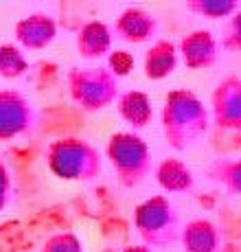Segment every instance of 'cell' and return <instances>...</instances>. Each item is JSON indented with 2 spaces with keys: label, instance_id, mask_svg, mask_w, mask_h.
<instances>
[{
  "label": "cell",
  "instance_id": "obj_13",
  "mask_svg": "<svg viewBox=\"0 0 241 252\" xmlns=\"http://www.w3.org/2000/svg\"><path fill=\"white\" fill-rule=\"evenodd\" d=\"M112 46V35H110V29L103 22H88L84 29L79 31L77 37V48H79L81 57H88V60H96V57H103L105 53Z\"/></svg>",
  "mask_w": 241,
  "mask_h": 252
},
{
  "label": "cell",
  "instance_id": "obj_11",
  "mask_svg": "<svg viewBox=\"0 0 241 252\" xmlns=\"http://www.w3.org/2000/svg\"><path fill=\"white\" fill-rule=\"evenodd\" d=\"M178 66V51L176 44L169 40H156L151 48L145 55V75L147 79H165L167 75H171Z\"/></svg>",
  "mask_w": 241,
  "mask_h": 252
},
{
  "label": "cell",
  "instance_id": "obj_8",
  "mask_svg": "<svg viewBox=\"0 0 241 252\" xmlns=\"http://www.w3.org/2000/svg\"><path fill=\"white\" fill-rule=\"evenodd\" d=\"M114 31H117V37L125 42H132V44H138V42L151 40L158 31V22L151 13H147L141 7H127L123 13L119 16L117 24H114Z\"/></svg>",
  "mask_w": 241,
  "mask_h": 252
},
{
  "label": "cell",
  "instance_id": "obj_18",
  "mask_svg": "<svg viewBox=\"0 0 241 252\" xmlns=\"http://www.w3.org/2000/svg\"><path fill=\"white\" fill-rule=\"evenodd\" d=\"M186 9L200 13V16L211 18V20H217V18H230L239 9V4L237 2H219V0H195V2L186 4Z\"/></svg>",
  "mask_w": 241,
  "mask_h": 252
},
{
  "label": "cell",
  "instance_id": "obj_9",
  "mask_svg": "<svg viewBox=\"0 0 241 252\" xmlns=\"http://www.w3.org/2000/svg\"><path fill=\"white\" fill-rule=\"evenodd\" d=\"M55 22L46 13H33V16L22 18L16 24V40L24 48H31V51H40V48L48 46L55 40Z\"/></svg>",
  "mask_w": 241,
  "mask_h": 252
},
{
  "label": "cell",
  "instance_id": "obj_22",
  "mask_svg": "<svg viewBox=\"0 0 241 252\" xmlns=\"http://www.w3.org/2000/svg\"><path fill=\"white\" fill-rule=\"evenodd\" d=\"M9 191H11V180H9V173H7V169H4V164L0 162V211L7 206Z\"/></svg>",
  "mask_w": 241,
  "mask_h": 252
},
{
  "label": "cell",
  "instance_id": "obj_21",
  "mask_svg": "<svg viewBox=\"0 0 241 252\" xmlns=\"http://www.w3.org/2000/svg\"><path fill=\"white\" fill-rule=\"evenodd\" d=\"M132 68H134L132 53H127V51H114L112 55H110V70H112L117 77L129 75V70H132Z\"/></svg>",
  "mask_w": 241,
  "mask_h": 252
},
{
  "label": "cell",
  "instance_id": "obj_10",
  "mask_svg": "<svg viewBox=\"0 0 241 252\" xmlns=\"http://www.w3.org/2000/svg\"><path fill=\"white\" fill-rule=\"evenodd\" d=\"M217 40L211 31H193L180 42L182 60L189 68H206L217 57Z\"/></svg>",
  "mask_w": 241,
  "mask_h": 252
},
{
  "label": "cell",
  "instance_id": "obj_6",
  "mask_svg": "<svg viewBox=\"0 0 241 252\" xmlns=\"http://www.w3.org/2000/svg\"><path fill=\"white\" fill-rule=\"evenodd\" d=\"M33 108L16 90H0V140H11L31 129Z\"/></svg>",
  "mask_w": 241,
  "mask_h": 252
},
{
  "label": "cell",
  "instance_id": "obj_3",
  "mask_svg": "<svg viewBox=\"0 0 241 252\" xmlns=\"http://www.w3.org/2000/svg\"><path fill=\"white\" fill-rule=\"evenodd\" d=\"M46 160L61 180H92L101 171L99 152L81 138H61L48 145Z\"/></svg>",
  "mask_w": 241,
  "mask_h": 252
},
{
  "label": "cell",
  "instance_id": "obj_19",
  "mask_svg": "<svg viewBox=\"0 0 241 252\" xmlns=\"http://www.w3.org/2000/svg\"><path fill=\"white\" fill-rule=\"evenodd\" d=\"M221 48L226 51H241V7L230 16L226 24V33L221 37Z\"/></svg>",
  "mask_w": 241,
  "mask_h": 252
},
{
  "label": "cell",
  "instance_id": "obj_4",
  "mask_svg": "<svg viewBox=\"0 0 241 252\" xmlns=\"http://www.w3.org/2000/svg\"><path fill=\"white\" fill-rule=\"evenodd\" d=\"M108 158L123 187H138L151 169L147 143L132 132H119L110 138Z\"/></svg>",
  "mask_w": 241,
  "mask_h": 252
},
{
  "label": "cell",
  "instance_id": "obj_16",
  "mask_svg": "<svg viewBox=\"0 0 241 252\" xmlns=\"http://www.w3.org/2000/svg\"><path fill=\"white\" fill-rule=\"evenodd\" d=\"M209 176L233 195H241V160H217L209 167Z\"/></svg>",
  "mask_w": 241,
  "mask_h": 252
},
{
  "label": "cell",
  "instance_id": "obj_23",
  "mask_svg": "<svg viewBox=\"0 0 241 252\" xmlns=\"http://www.w3.org/2000/svg\"><path fill=\"white\" fill-rule=\"evenodd\" d=\"M123 252H151V248H147V246H129Z\"/></svg>",
  "mask_w": 241,
  "mask_h": 252
},
{
  "label": "cell",
  "instance_id": "obj_5",
  "mask_svg": "<svg viewBox=\"0 0 241 252\" xmlns=\"http://www.w3.org/2000/svg\"><path fill=\"white\" fill-rule=\"evenodd\" d=\"M68 86L72 99L88 112L108 108L119 96V77L110 68H72Z\"/></svg>",
  "mask_w": 241,
  "mask_h": 252
},
{
  "label": "cell",
  "instance_id": "obj_7",
  "mask_svg": "<svg viewBox=\"0 0 241 252\" xmlns=\"http://www.w3.org/2000/svg\"><path fill=\"white\" fill-rule=\"evenodd\" d=\"M215 123L226 129H241V79L228 77L213 92Z\"/></svg>",
  "mask_w": 241,
  "mask_h": 252
},
{
  "label": "cell",
  "instance_id": "obj_14",
  "mask_svg": "<svg viewBox=\"0 0 241 252\" xmlns=\"http://www.w3.org/2000/svg\"><path fill=\"white\" fill-rule=\"evenodd\" d=\"M117 108H119V114L136 129L145 127V125L151 121V114H153L151 103H149V96L145 94V92H138V90L123 92L117 101Z\"/></svg>",
  "mask_w": 241,
  "mask_h": 252
},
{
  "label": "cell",
  "instance_id": "obj_17",
  "mask_svg": "<svg viewBox=\"0 0 241 252\" xmlns=\"http://www.w3.org/2000/svg\"><path fill=\"white\" fill-rule=\"evenodd\" d=\"M29 68L27 57L22 51L13 44H0V77L4 79H16V77L24 75Z\"/></svg>",
  "mask_w": 241,
  "mask_h": 252
},
{
  "label": "cell",
  "instance_id": "obj_1",
  "mask_svg": "<svg viewBox=\"0 0 241 252\" xmlns=\"http://www.w3.org/2000/svg\"><path fill=\"white\" fill-rule=\"evenodd\" d=\"M162 127H165L167 143L173 149L182 152L197 143L202 134H206L209 116L197 99L189 90H173L167 94L165 110H162Z\"/></svg>",
  "mask_w": 241,
  "mask_h": 252
},
{
  "label": "cell",
  "instance_id": "obj_12",
  "mask_svg": "<svg viewBox=\"0 0 241 252\" xmlns=\"http://www.w3.org/2000/svg\"><path fill=\"white\" fill-rule=\"evenodd\" d=\"M180 241L186 252H217L219 232L209 220H193L182 228Z\"/></svg>",
  "mask_w": 241,
  "mask_h": 252
},
{
  "label": "cell",
  "instance_id": "obj_15",
  "mask_svg": "<svg viewBox=\"0 0 241 252\" xmlns=\"http://www.w3.org/2000/svg\"><path fill=\"white\" fill-rule=\"evenodd\" d=\"M158 184H160L165 191H186L193 187V173L184 162L176 160V158H169L158 167Z\"/></svg>",
  "mask_w": 241,
  "mask_h": 252
},
{
  "label": "cell",
  "instance_id": "obj_20",
  "mask_svg": "<svg viewBox=\"0 0 241 252\" xmlns=\"http://www.w3.org/2000/svg\"><path fill=\"white\" fill-rule=\"evenodd\" d=\"M42 252H81V244L72 232H60L46 241Z\"/></svg>",
  "mask_w": 241,
  "mask_h": 252
},
{
  "label": "cell",
  "instance_id": "obj_2",
  "mask_svg": "<svg viewBox=\"0 0 241 252\" xmlns=\"http://www.w3.org/2000/svg\"><path fill=\"white\" fill-rule=\"evenodd\" d=\"M134 224L147 248H165L180 239V215L165 195H156L136 206Z\"/></svg>",
  "mask_w": 241,
  "mask_h": 252
}]
</instances>
